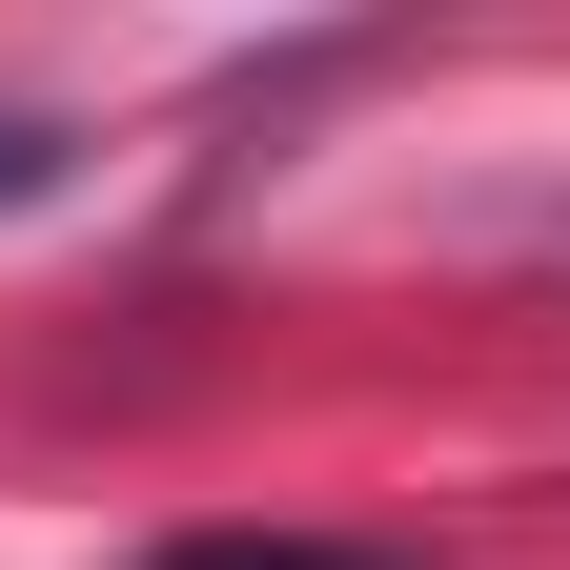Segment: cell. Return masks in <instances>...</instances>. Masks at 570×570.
I'll list each match as a JSON object with an SVG mask.
<instances>
[{"mask_svg": "<svg viewBox=\"0 0 570 570\" xmlns=\"http://www.w3.org/2000/svg\"><path fill=\"white\" fill-rule=\"evenodd\" d=\"M164 570H428V550H346V530H184Z\"/></svg>", "mask_w": 570, "mask_h": 570, "instance_id": "1", "label": "cell"}, {"mask_svg": "<svg viewBox=\"0 0 570 570\" xmlns=\"http://www.w3.org/2000/svg\"><path fill=\"white\" fill-rule=\"evenodd\" d=\"M61 164H82V142H61V122H41V102H0V204H41V184H61Z\"/></svg>", "mask_w": 570, "mask_h": 570, "instance_id": "2", "label": "cell"}, {"mask_svg": "<svg viewBox=\"0 0 570 570\" xmlns=\"http://www.w3.org/2000/svg\"><path fill=\"white\" fill-rule=\"evenodd\" d=\"M550 245H570V225H550Z\"/></svg>", "mask_w": 570, "mask_h": 570, "instance_id": "3", "label": "cell"}]
</instances>
